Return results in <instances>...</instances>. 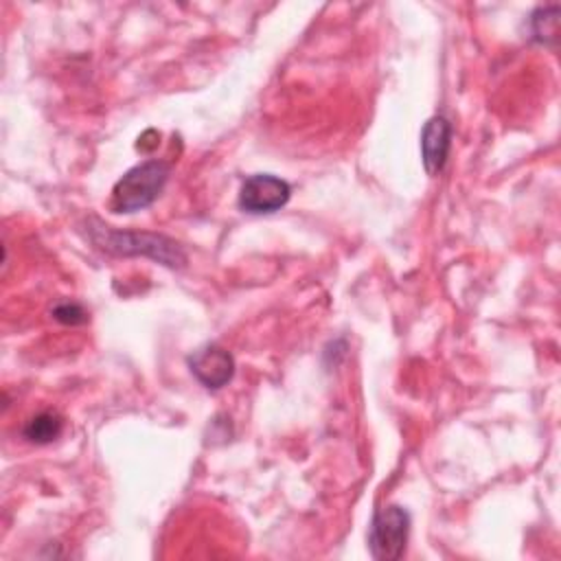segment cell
Segmentation results:
<instances>
[{
	"label": "cell",
	"mask_w": 561,
	"mask_h": 561,
	"mask_svg": "<svg viewBox=\"0 0 561 561\" xmlns=\"http://www.w3.org/2000/svg\"><path fill=\"white\" fill-rule=\"evenodd\" d=\"M90 239L96 248L118 254V256H149L167 267H182L186 263L184 250L169 237L156 232H138V230H118L103 226L99 221L88 224Z\"/></svg>",
	"instance_id": "6da1fadb"
},
{
	"label": "cell",
	"mask_w": 561,
	"mask_h": 561,
	"mask_svg": "<svg viewBox=\"0 0 561 561\" xmlns=\"http://www.w3.org/2000/svg\"><path fill=\"white\" fill-rule=\"evenodd\" d=\"M171 167L162 160H147L131 167L112 188V210L114 213H136L147 208L158 199Z\"/></svg>",
	"instance_id": "7a4b0ae2"
},
{
	"label": "cell",
	"mask_w": 561,
	"mask_h": 561,
	"mask_svg": "<svg viewBox=\"0 0 561 561\" xmlns=\"http://www.w3.org/2000/svg\"><path fill=\"white\" fill-rule=\"evenodd\" d=\"M410 535V513L403 506L388 504L377 508L368 528V548L377 561H397L405 552Z\"/></svg>",
	"instance_id": "3957f363"
},
{
	"label": "cell",
	"mask_w": 561,
	"mask_h": 561,
	"mask_svg": "<svg viewBox=\"0 0 561 561\" xmlns=\"http://www.w3.org/2000/svg\"><path fill=\"white\" fill-rule=\"evenodd\" d=\"M291 195V186L272 173H254L250 175L239 191V206L245 213L263 215L280 210Z\"/></svg>",
	"instance_id": "277c9868"
},
{
	"label": "cell",
	"mask_w": 561,
	"mask_h": 561,
	"mask_svg": "<svg viewBox=\"0 0 561 561\" xmlns=\"http://www.w3.org/2000/svg\"><path fill=\"white\" fill-rule=\"evenodd\" d=\"M188 368L204 388L217 390L232 379L234 359L226 348L217 344H208L188 357Z\"/></svg>",
	"instance_id": "5b68a950"
},
{
	"label": "cell",
	"mask_w": 561,
	"mask_h": 561,
	"mask_svg": "<svg viewBox=\"0 0 561 561\" xmlns=\"http://www.w3.org/2000/svg\"><path fill=\"white\" fill-rule=\"evenodd\" d=\"M451 125L445 116H432L421 131V158L430 175H436L449 156Z\"/></svg>",
	"instance_id": "8992f818"
},
{
	"label": "cell",
	"mask_w": 561,
	"mask_h": 561,
	"mask_svg": "<svg viewBox=\"0 0 561 561\" xmlns=\"http://www.w3.org/2000/svg\"><path fill=\"white\" fill-rule=\"evenodd\" d=\"M64 430V421L59 414L55 412H39L35 414L26 425H24V436L31 443L37 445H46L50 440H55Z\"/></svg>",
	"instance_id": "52a82bcc"
},
{
	"label": "cell",
	"mask_w": 561,
	"mask_h": 561,
	"mask_svg": "<svg viewBox=\"0 0 561 561\" xmlns=\"http://www.w3.org/2000/svg\"><path fill=\"white\" fill-rule=\"evenodd\" d=\"M559 4L539 7L530 15V33L539 44H554L557 42V26H559Z\"/></svg>",
	"instance_id": "ba28073f"
},
{
	"label": "cell",
	"mask_w": 561,
	"mask_h": 561,
	"mask_svg": "<svg viewBox=\"0 0 561 561\" xmlns=\"http://www.w3.org/2000/svg\"><path fill=\"white\" fill-rule=\"evenodd\" d=\"M53 316L64 324H81L88 320V313L77 302H61L53 309Z\"/></svg>",
	"instance_id": "9c48e42d"
}]
</instances>
